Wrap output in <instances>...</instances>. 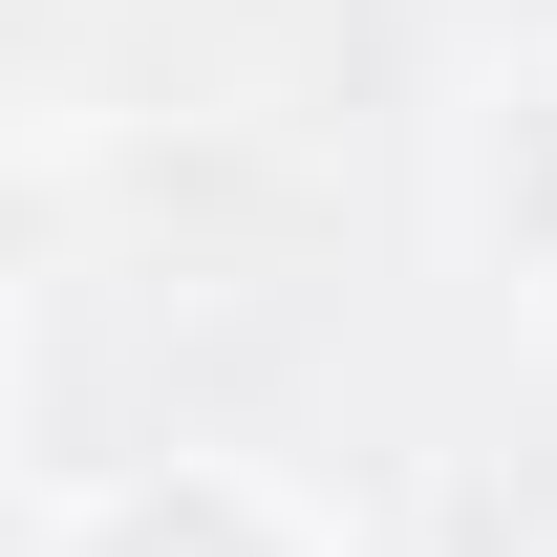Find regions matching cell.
<instances>
[{
    "label": "cell",
    "instance_id": "cell-1",
    "mask_svg": "<svg viewBox=\"0 0 557 557\" xmlns=\"http://www.w3.org/2000/svg\"><path fill=\"white\" fill-rule=\"evenodd\" d=\"M493 236H515V258L557 278V86L515 108V150H493Z\"/></svg>",
    "mask_w": 557,
    "mask_h": 557
}]
</instances>
